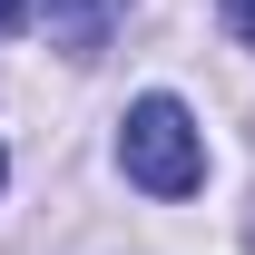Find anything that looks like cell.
<instances>
[{"label": "cell", "instance_id": "6da1fadb", "mask_svg": "<svg viewBox=\"0 0 255 255\" xmlns=\"http://www.w3.org/2000/svg\"><path fill=\"white\" fill-rule=\"evenodd\" d=\"M118 167L147 196H196L206 187V137H196V118L157 89V98H137V108L118 118Z\"/></svg>", "mask_w": 255, "mask_h": 255}, {"label": "cell", "instance_id": "7a4b0ae2", "mask_svg": "<svg viewBox=\"0 0 255 255\" xmlns=\"http://www.w3.org/2000/svg\"><path fill=\"white\" fill-rule=\"evenodd\" d=\"M118 20H128V0H49V39H59L69 59H98Z\"/></svg>", "mask_w": 255, "mask_h": 255}, {"label": "cell", "instance_id": "3957f363", "mask_svg": "<svg viewBox=\"0 0 255 255\" xmlns=\"http://www.w3.org/2000/svg\"><path fill=\"white\" fill-rule=\"evenodd\" d=\"M226 20H236V39L255 49V0H226Z\"/></svg>", "mask_w": 255, "mask_h": 255}, {"label": "cell", "instance_id": "277c9868", "mask_svg": "<svg viewBox=\"0 0 255 255\" xmlns=\"http://www.w3.org/2000/svg\"><path fill=\"white\" fill-rule=\"evenodd\" d=\"M20 20H30V0H0V39H10V30H20Z\"/></svg>", "mask_w": 255, "mask_h": 255}, {"label": "cell", "instance_id": "5b68a950", "mask_svg": "<svg viewBox=\"0 0 255 255\" xmlns=\"http://www.w3.org/2000/svg\"><path fill=\"white\" fill-rule=\"evenodd\" d=\"M0 177H10V157H0Z\"/></svg>", "mask_w": 255, "mask_h": 255}]
</instances>
